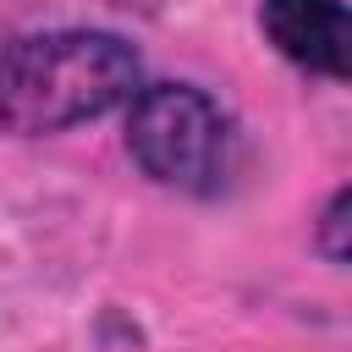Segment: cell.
I'll return each instance as SVG.
<instances>
[{
    "mask_svg": "<svg viewBox=\"0 0 352 352\" xmlns=\"http://www.w3.org/2000/svg\"><path fill=\"white\" fill-rule=\"evenodd\" d=\"M138 94V55L116 33L60 28L0 50V126L60 132Z\"/></svg>",
    "mask_w": 352,
    "mask_h": 352,
    "instance_id": "6da1fadb",
    "label": "cell"
},
{
    "mask_svg": "<svg viewBox=\"0 0 352 352\" xmlns=\"http://www.w3.org/2000/svg\"><path fill=\"white\" fill-rule=\"evenodd\" d=\"M126 148L160 187L176 192H220L236 170V126L192 82L138 88L126 110Z\"/></svg>",
    "mask_w": 352,
    "mask_h": 352,
    "instance_id": "7a4b0ae2",
    "label": "cell"
},
{
    "mask_svg": "<svg viewBox=\"0 0 352 352\" xmlns=\"http://www.w3.org/2000/svg\"><path fill=\"white\" fill-rule=\"evenodd\" d=\"M264 33L270 44L324 77H346V6L341 0H264Z\"/></svg>",
    "mask_w": 352,
    "mask_h": 352,
    "instance_id": "3957f363",
    "label": "cell"
},
{
    "mask_svg": "<svg viewBox=\"0 0 352 352\" xmlns=\"http://www.w3.org/2000/svg\"><path fill=\"white\" fill-rule=\"evenodd\" d=\"M341 231H346V192H336L330 198V209H324V253L341 264L346 258V242H341Z\"/></svg>",
    "mask_w": 352,
    "mask_h": 352,
    "instance_id": "277c9868",
    "label": "cell"
},
{
    "mask_svg": "<svg viewBox=\"0 0 352 352\" xmlns=\"http://www.w3.org/2000/svg\"><path fill=\"white\" fill-rule=\"evenodd\" d=\"M116 6H148V0H116Z\"/></svg>",
    "mask_w": 352,
    "mask_h": 352,
    "instance_id": "5b68a950",
    "label": "cell"
}]
</instances>
